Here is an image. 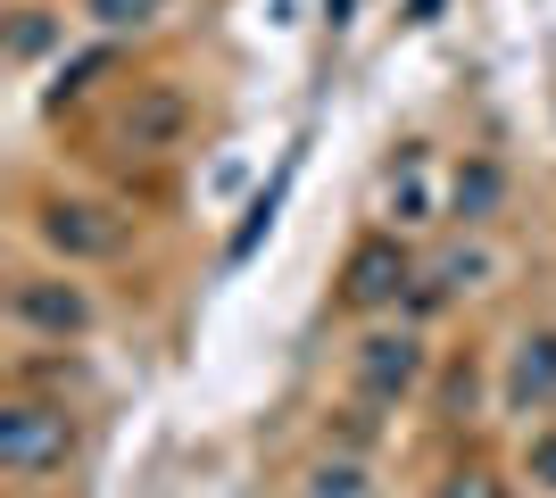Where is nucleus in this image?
Wrapping results in <instances>:
<instances>
[{
  "label": "nucleus",
  "mask_w": 556,
  "mask_h": 498,
  "mask_svg": "<svg viewBox=\"0 0 556 498\" xmlns=\"http://www.w3.org/2000/svg\"><path fill=\"white\" fill-rule=\"evenodd\" d=\"M0 457H9V474H17V482H42L50 465H67V416L17 399L9 416H0Z\"/></svg>",
  "instance_id": "obj_1"
},
{
  "label": "nucleus",
  "mask_w": 556,
  "mask_h": 498,
  "mask_svg": "<svg viewBox=\"0 0 556 498\" xmlns=\"http://www.w3.org/2000/svg\"><path fill=\"white\" fill-rule=\"evenodd\" d=\"M416 374H424V349L407 341V332H399V341H366V357H357V382H366V391H382V399H391V391H407Z\"/></svg>",
  "instance_id": "obj_2"
},
{
  "label": "nucleus",
  "mask_w": 556,
  "mask_h": 498,
  "mask_svg": "<svg viewBox=\"0 0 556 498\" xmlns=\"http://www.w3.org/2000/svg\"><path fill=\"white\" fill-rule=\"evenodd\" d=\"M92 216H100V208H50L42 233L59 241L67 258H116V241H125V233H116V225H92Z\"/></svg>",
  "instance_id": "obj_3"
},
{
  "label": "nucleus",
  "mask_w": 556,
  "mask_h": 498,
  "mask_svg": "<svg viewBox=\"0 0 556 498\" xmlns=\"http://www.w3.org/2000/svg\"><path fill=\"white\" fill-rule=\"evenodd\" d=\"M399 274H407V266H399L391 241H366V250L349 258V299H357V308H382V299H399Z\"/></svg>",
  "instance_id": "obj_4"
},
{
  "label": "nucleus",
  "mask_w": 556,
  "mask_h": 498,
  "mask_svg": "<svg viewBox=\"0 0 556 498\" xmlns=\"http://www.w3.org/2000/svg\"><path fill=\"white\" fill-rule=\"evenodd\" d=\"M17 316L25 324H50V332H84L92 324V299H84V291H59V283H25Z\"/></svg>",
  "instance_id": "obj_5"
},
{
  "label": "nucleus",
  "mask_w": 556,
  "mask_h": 498,
  "mask_svg": "<svg viewBox=\"0 0 556 498\" xmlns=\"http://www.w3.org/2000/svg\"><path fill=\"white\" fill-rule=\"evenodd\" d=\"M184 133V100L175 92H141V108H125V142L134 150H166Z\"/></svg>",
  "instance_id": "obj_6"
},
{
  "label": "nucleus",
  "mask_w": 556,
  "mask_h": 498,
  "mask_svg": "<svg viewBox=\"0 0 556 498\" xmlns=\"http://www.w3.org/2000/svg\"><path fill=\"white\" fill-rule=\"evenodd\" d=\"M391 225H424V208H432V166L424 158H407V175H391Z\"/></svg>",
  "instance_id": "obj_7"
},
{
  "label": "nucleus",
  "mask_w": 556,
  "mask_h": 498,
  "mask_svg": "<svg viewBox=\"0 0 556 498\" xmlns=\"http://www.w3.org/2000/svg\"><path fill=\"white\" fill-rule=\"evenodd\" d=\"M515 382H523L532 399H556V341H523V366H515Z\"/></svg>",
  "instance_id": "obj_8"
},
{
  "label": "nucleus",
  "mask_w": 556,
  "mask_h": 498,
  "mask_svg": "<svg viewBox=\"0 0 556 498\" xmlns=\"http://www.w3.org/2000/svg\"><path fill=\"white\" fill-rule=\"evenodd\" d=\"M490 208H498V166H473V175H457V216H473V225H482Z\"/></svg>",
  "instance_id": "obj_9"
},
{
  "label": "nucleus",
  "mask_w": 556,
  "mask_h": 498,
  "mask_svg": "<svg viewBox=\"0 0 556 498\" xmlns=\"http://www.w3.org/2000/svg\"><path fill=\"white\" fill-rule=\"evenodd\" d=\"M159 9H166V0H92V17L116 25V34H125V25H150Z\"/></svg>",
  "instance_id": "obj_10"
},
{
  "label": "nucleus",
  "mask_w": 556,
  "mask_h": 498,
  "mask_svg": "<svg viewBox=\"0 0 556 498\" xmlns=\"http://www.w3.org/2000/svg\"><path fill=\"white\" fill-rule=\"evenodd\" d=\"M316 498H357V465H325V474H316Z\"/></svg>",
  "instance_id": "obj_11"
},
{
  "label": "nucleus",
  "mask_w": 556,
  "mask_h": 498,
  "mask_svg": "<svg viewBox=\"0 0 556 498\" xmlns=\"http://www.w3.org/2000/svg\"><path fill=\"white\" fill-rule=\"evenodd\" d=\"M465 482H473V474H465ZM465 482H457V490H448V498H498V490H465Z\"/></svg>",
  "instance_id": "obj_12"
},
{
  "label": "nucleus",
  "mask_w": 556,
  "mask_h": 498,
  "mask_svg": "<svg viewBox=\"0 0 556 498\" xmlns=\"http://www.w3.org/2000/svg\"><path fill=\"white\" fill-rule=\"evenodd\" d=\"M540 465H548V474H556V440H548V449H540Z\"/></svg>",
  "instance_id": "obj_13"
}]
</instances>
